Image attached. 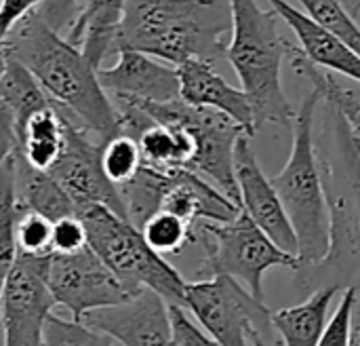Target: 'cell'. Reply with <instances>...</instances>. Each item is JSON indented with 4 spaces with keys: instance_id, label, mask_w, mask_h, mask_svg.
Instances as JSON below:
<instances>
[{
    "instance_id": "obj_37",
    "label": "cell",
    "mask_w": 360,
    "mask_h": 346,
    "mask_svg": "<svg viewBox=\"0 0 360 346\" xmlns=\"http://www.w3.org/2000/svg\"><path fill=\"white\" fill-rule=\"evenodd\" d=\"M342 2H344V6H346L354 17L360 13V0H342Z\"/></svg>"
},
{
    "instance_id": "obj_13",
    "label": "cell",
    "mask_w": 360,
    "mask_h": 346,
    "mask_svg": "<svg viewBox=\"0 0 360 346\" xmlns=\"http://www.w3.org/2000/svg\"><path fill=\"white\" fill-rule=\"evenodd\" d=\"M253 137L240 135L234 150V175L240 192V209L285 252L297 256V237L289 222V216L281 203L272 180H268L259 167L253 150Z\"/></svg>"
},
{
    "instance_id": "obj_16",
    "label": "cell",
    "mask_w": 360,
    "mask_h": 346,
    "mask_svg": "<svg viewBox=\"0 0 360 346\" xmlns=\"http://www.w3.org/2000/svg\"><path fill=\"white\" fill-rule=\"evenodd\" d=\"M278 13V17L293 30L302 53L316 66L342 74L344 78L360 85V55L340 38L316 25L304 11L293 6L289 0H266Z\"/></svg>"
},
{
    "instance_id": "obj_4",
    "label": "cell",
    "mask_w": 360,
    "mask_h": 346,
    "mask_svg": "<svg viewBox=\"0 0 360 346\" xmlns=\"http://www.w3.org/2000/svg\"><path fill=\"white\" fill-rule=\"evenodd\" d=\"M321 104V93L310 89L293 121L291 154L283 171L272 178V186L297 237V268L319 264L331 245V216L314 137V121Z\"/></svg>"
},
{
    "instance_id": "obj_39",
    "label": "cell",
    "mask_w": 360,
    "mask_h": 346,
    "mask_svg": "<svg viewBox=\"0 0 360 346\" xmlns=\"http://www.w3.org/2000/svg\"><path fill=\"white\" fill-rule=\"evenodd\" d=\"M4 38H6V36H4V34H2V32H0V44H2V42H4Z\"/></svg>"
},
{
    "instance_id": "obj_1",
    "label": "cell",
    "mask_w": 360,
    "mask_h": 346,
    "mask_svg": "<svg viewBox=\"0 0 360 346\" xmlns=\"http://www.w3.org/2000/svg\"><path fill=\"white\" fill-rule=\"evenodd\" d=\"M2 49L36 76L57 108L99 137V142L122 133L120 110L103 89L97 68L78 47L51 30L36 11L8 32Z\"/></svg>"
},
{
    "instance_id": "obj_26",
    "label": "cell",
    "mask_w": 360,
    "mask_h": 346,
    "mask_svg": "<svg viewBox=\"0 0 360 346\" xmlns=\"http://www.w3.org/2000/svg\"><path fill=\"white\" fill-rule=\"evenodd\" d=\"M141 233L150 247L162 256L167 254H179L188 243H194V230L188 222L177 218L171 211L158 209L152 214L143 224Z\"/></svg>"
},
{
    "instance_id": "obj_19",
    "label": "cell",
    "mask_w": 360,
    "mask_h": 346,
    "mask_svg": "<svg viewBox=\"0 0 360 346\" xmlns=\"http://www.w3.org/2000/svg\"><path fill=\"white\" fill-rule=\"evenodd\" d=\"M15 188L19 209L36 211L51 222L68 216H76V207L51 171L36 169L30 165L21 152H15Z\"/></svg>"
},
{
    "instance_id": "obj_38",
    "label": "cell",
    "mask_w": 360,
    "mask_h": 346,
    "mask_svg": "<svg viewBox=\"0 0 360 346\" xmlns=\"http://www.w3.org/2000/svg\"><path fill=\"white\" fill-rule=\"evenodd\" d=\"M6 61H8V55H6V51L2 49V44H0V76H2V72L6 70Z\"/></svg>"
},
{
    "instance_id": "obj_15",
    "label": "cell",
    "mask_w": 360,
    "mask_h": 346,
    "mask_svg": "<svg viewBox=\"0 0 360 346\" xmlns=\"http://www.w3.org/2000/svg\"><path fill=\"white\" fill-rule=\"evenodd\" d=\"M175 68L179 78V97L186 104L224 112L249 135L257 133L247 93L226 82V78L215 70V63L205 59H186Z\"/></svg>"
},
{
    "instance_id": "obj_32",
    "label": "cell",
    "mask_w": 360,
    "mask_h": 346,
    "mask_svg": "<svg viewBox=\"0 0 360 346\" xmlns=\"http://www.w3.org/2000/svg\"><path fill=\"white\" fill-rule=\"evenodd\" d=\"M86 230L78 216H68L53 222V252L72 254L86 247Z\"/></svg>"
},
{
    "instance_id": "obj_22",
    "label": "cell",
    "mask_w": 360,
    "mask_h": 346,
    "mask_svg": "<svg viewBox=\"0 0 360 346\" xmlns=\"http://www.w3.org/2000/svg\"><path fill=\"white\" fill-rule=\"evenodd\" d=\"M63 142L65 121L63 112L55 104L34 112L19 129V152L36 169L49 171L57 163Z\"/></svg>"
},
{
    "instance_id": "obj_18",
    "label": "cell",
    "mask_w": 360,
    "mask_h": 346,
    "mask_svg": "<svg viewBox=\"0 0 360 346\" xmlns=\"http://www.w3.org/2000/svg\"><path fill=\"white\" fill-rule=\"evenodd\" d=\"M338 288H321L308 300L272 313V328L278 332L283 346H319L327 323L329 309L338 296Z\"/></svg>"
},
{
    "instance_id": "obj_6",
    "label": "cell",
    "mask_w": 360,
    "mask_h": 346,
    "mask_svg": "<svg viewBox=\"0 0 360 346\" xmlns=\"http://www.w3.org/2000/svg\"><path fill=\"white\" fill-rule=\"evenodd\" d=\"M194 243H202L207 258L200 275H228L245 281L249 292L264 300V275L270 268L297 271V256L281 249L243 209L228 222L202 220L194 226Z\"/></svg>"
},
{
    "instance_id": "obj_5",
    "label": "cell",
    "mask_w": 360,
    "mask_h": 346,
    "mask_svg": "<svg viewBox=\"0 0 360 346\" xmlns=\"http://www.w3.org/2000/svg\"><path fill=\"white\" fill-rule=\"evenodd\" d=\"M76 216L84 224L89 247L131 294L154 290L169 304L184 307L186 279L150 247L141 228L103 205L84 207Z\"/></svg>"
},
{
    "instance_id": "obj_20",
    "label": "cell",
    "mask_w": 360,
    "mask_h": 346,
    "mask_svg": "<svg viewBox=\"0 0 360 346\" xmlns=\"http://www.w3.org/2000/svg\"><path fill=\"white\" fill-rule=\"evenodd\" d=\"M146 167L171 173L188 169L194 159V137L177 123H150L135 137Z\"/></svg>"
},
{
    "instance_id": "obj_29",
    "label": "cell",
    "mask_w": 360,
    "mask_h": 346,
    "mask_svg": "<svg viewBox=\"0 0 360 346\" xmlns=\"http://www.w3.org/2000/svg\"><path fill=\"white\" fill-rule=\"evenodd\" d=\"M17 254L51 256L53 254V222L36 211H19L15 226Z\"/></svg>"
},
{
    "instance_id": "obj_8",
    "label": "cell",
    "mask_w": 360,
    "mask_h": 346,
    "mask_svg": "<svg viewBox=\"0 0 360 346\" xmlns=\"http://www.w3.org/2000/svg\"><path fill=\"white\" fill-rule=\"evenodd\" d=\"M141 108L154 123L184 125L194 137V159L188 171L211 182L240 207V192L234 175V150L247 131L228 114L213 108L190 106L181 97L173 101H129ZM249 135V133H247ZM253 137V135H251Z\"/></svg>"
},
{
    "instance_id": "obj_9",
    "label": "cell",
    "mask_w": 360,
    "mask_h": 346,
    "mask_svg": "<svg viewBox=\"0 0 360 346\" xmlns=\"http://www.w3.org/2000/svg\"><path fill=\"white\" fill-rule=\"evenodd\" d=\"M49 258L17 254L0 296L2 346H44V323L57 304L46 285Z\"/></svg>"
},
{
    "instance_id": "obj_33",
    "label": "cell",
    "mask_w": 360,
    "mask_h": 346,
    "mask_svg": "<svg viewBox=\"0 0 360 346\" xmlns=\"http://www.w3.org/2000/svg\"><path fill=\"white\" fill-rule=\"evenodd\" d=\"M80 4L82 0H40L36 13L51 30L61 34L76 19Z\"/></svg>"
},
{
    "instance_id": "obj_30",
    "label": "cell",
    "mask_w": 360,
    "mask_h": 346,
    "mask_svg": "<svg viewBox=\"0 0 360 346\" xmlns=\"http://www.w3.org/2000/svg\"><path fill=\"white\" fill-rule=\"evenodd\" d=\"M359 296L356 288H346L342 292V300L333 313V317L327 323V330L321 338L319 346H348L350 338V317H352V307Z\"/></svg>"
},
{
    "instance_id": "obj_2",
    "label": "cell",
    "mask_w": 360,
    "mask_h": 346,
    "mask_svg": "<svg viewBox=\"0 0 360 346\" xmlns=\"http://www.w3.org/2000/svg\"><path fill=\"white\" fill-rule=\"evenodd\" d=\"M232 32L230 0H127L118 47L171 66L226 59Z\"/></svg>"
},
{
    "instance_id": "obj_35",
    "label": "cell",
    "mask_w": 360,
    "mask_h": 346,
    "mask_svg": "<svg viewBox=\"0 0 360 346\" xmlns=\"http://www.w3.org/2000/svg\"><path fill=\"white\" fill-rule=\"evenodd\" d=\"M19 150V135L13 112L0 101V165Z\"/></svg>"
},
{
    "instance_id": "obj_14",
    "label": "cell",
    "mask_w": 360,
    "mask_h": 346,
    "mask_svg": "<svg viewBox=\"0 0 360 346\" xmlns=\"http://www.w3.org/2000/svg\"><path fill=\"white\" fill-rule=\"evenodd\" d=\"M110 68H97L103 89L114 101H173L179 99L177 68L148 53L118 47Z\"/></svg>"
},
{
    "instance_id": "obj_31",
    "label": "cell",
    "mask_w": 360,
    "mask_h": 346,
    "mask_svg": "<svg viewBox=\"0 0 360 346\" xmlns=\"http://www.w3.org/2000/svg\"><path fill=\"white\" fill-rule=\"evenodd\" d=\"M169 313H171V326H173V345L171 346H219L188 317L184 307L169 304Z\"/></svg>"
},
{
    "instance_id": "obj_40",
    "label": "cell",
    "mask_w": 360,
    "mask_h": 346,
    "mask_svg": "<svg viewBox=\"0 0 360 346\" xmlns=\"http://www.w3.org/2000/svg\"><path fill=\"white\" fill-rule=\"evenodd\" d=\"M0 4H2V0H0Z\"/></svg>"
},
{
    "instance_id": "obj_12",
    "label": "cell",
    "mask_w": 360,
    "mask_h": 346,
    "mask_svg": "<svg viewBox=\"0 0 360 346\" xmlns=\"http://www.w3.org/2000/svg\"><path fill=\"white\" fill-rule=\"evenodd\" d=\"M80 321L112 336L120 346L173 345L169 302L154 290H141L120 304L89 311Z\"/></svg>"
},
{
    "instance_id": "obj_27",
    "label": "cell",
    "mask_w": 360,
    "mask_h": 346,
    "mask_svg": "<svg viewBox=\"0 0 360 346\" xmlns=\"http://www.w3.org/2000/svg\"><path fill=\"white\" fill-rule=\"evenodd\" d=\"M141 150L133 135L118 133L116 137L103 142L101 148V167L110 182H114L118 188L131 182L137 171L141 169Z\"/></svg>"
},
{
    "instance_id": "obj_17",
    "label": "cell",
    "mask_w": 360,
    "mask_h": 346,
    "mask_svg": "<svg viewBox=\"0 0 360 346\" xmlns=\"http://www.w3.org/2000/svg\"><path fill=\"white\" fill-rule=\"evenodd\" d=\"M124 6L127 0H82L76 19L68 27V40L95 68H101L103 59L112 51H118Z\"/></svg>"
},
{
    "instance_id": "obj_23",
    "label": "cell",
    "mask_w": 360,
    "mask_h": 346,
    "mask_svg": "<svg viewBox=\"0 0 360 346\" xmlns=\"http://www.w3.org/2000/svg\"><path fill=\"white\" fill-rule=\"evenodd\" d=\"M0 101L13 112L17 135L34 112L53 104L42 85L36 80V76L19 59L11 55L6 61V70L0 76Z\"/></svg>"
},
{
    "instance_id": "obj_11",
    "label": "cell",
    "mask_w": 360,
    "mask_h": 346,
    "mask_svg": "<svg viewBox=\"0 0 360 346\" xmlns=\"http://www.w3.org/2000/svg\"><path fill=\"white\" fill-rule=\"evenodd\" d=\"M46 285L55 302L78 321L89 311L114 307L135 296L89 245L72 254L53 252L46 268Z\"/></svg>"
},
{
    "instance_id": "obj_7",
    "label": "cell",
    "mask_w": 360,
    "mask_h": 346,
    "mask_svg": "<svg viewBox=\"0 0 360 346\" xmlns=\"http://www.w3.org/2000/svg\"><path fill=\"white\" fill-rule=\"evenodd\" d=\"M184 309L219 346H270L272 313L234 277L217 275L188 283Z\"/></svg>"
},
{
    "instance_id": "obj_21",
    "label": "cell",
    "mask_w": 360,
    "mask_h": 346,
    "mask_svg": "<svg viewBox=\"0 0 360 346\" xmlns=\"http://www.w3.org/2000/svg\"><path fill=\"white\" fill-rule=\"evenodd\" d=\"M289 55H291V66L293 70L304 76L312 89H316L321 93V99L329 106H333L342 118L346 121L348 129L352 131V135L360 142V91L352 85V82H346L342 80L335 72H329L316 63H312L300 47H293L289 49Z\"/></svg>"
},
{
    "instance_id": "obj_25",
    "label": "cell",
    "mask_w": 360,
    "mask_h": 346,
    "mask_svg": "<svg viewBox=\"0 0 360 346\" xmlns=\"http://www.w3.org/2000/svg\"><path fill=\"white\" fill-rule=\"evenodd\" d=\"M304 13L331 36L346 42L360 55V21L342 0H297Z\"/></svg>"
},
{
    "instance_id": "obj_36",
    "label": "cell",
    "mask_w": 360,
    "mask_h": 346,
    "mask_svg": "<svg viewBox=\"0 0 360 346\" xmlns=\"http://www.w3.org/2000/svg\"><path fill=\"white\" fill-rule=\"evenodd\" d=\"M348 346H360V298L356 296L354 307H352V317H350V338Z\"/></svg>"
},
{
    "instance_id": "obj_34",
    "label": "cell",
    "mask_w": 360,
    "mask_h": 346,
    "mask_svg": "<svg viewBox=\"0 0 360 346\" xmlns=\"http://www.w3.org/2000/svg\"><path fill=\"white\" fill-rule=\"evenodd\" d=\"M40 0H2L0 4V32L8 36V32L30 13L38 8Z\"/></svg>"
},
{
    "instance_id": "obj_24",
    "label": "cell",
    "mask_w": 360,
    "mask_h": 346,
    "mask_svg": "<svg viewBox=\"0 0 360 346\" xmlns=\"http://www.w3.org/2000/svg\"><path fill=\"white\" fill-rule=\"evenodd\" d=\"M17 188H15V154L0 165V296L8 271L17 258L15 226L19 218Z\"/></svg>"
},
{
    "instance_id": "obj_28",
    "label": "cell",
    "mask_w": 360,
    "mask_h": 346,
    "mask_svg": "<svg viewBox=\"0 0 360 346\" xmlns=\"http://www.w3.org/2000/svg\"><path fill=\"white\" fill-rule=\"evenodd\" d=\"M44 346H120L112 336L78 319L49 315L44 323Z\"/></svg>"
},
{
    "instance_id": "obj_10",
    "label": "cell",
    "mask_w": 360,
    "mask_h": 346,
    "mask_svg": "<svg viewBox=\"0 0 360 346\" xmlns=\"http://www.w3.org/2000/svg\"><path fill=\"white\" fill-rule=\"evenodd\" d=\"M63 121H65V142L57 163L49 169L51 175L68 192V197L76 207V214L91 205H103L129 220L120 188L114 182H110V178L101 167L103 142H95L93 140L95 135L65 112H63Z\"/></svg>"
},
{
    "instance_id": "obj_3",
    "label": "cell",
    "mask_w": 360,
    "mask_h": 346,
    "mask_svg": "<svg viewBox=\"0 0 360 346\" xmlns=\"http://www.w3.org/2000/svg\"><path fill=\"white\" fill-rule=\"evenodd\" d=\"M232 2V32L226 49V59L234 68L243 91L247 93L255 129L264 125H285L295 121L289 97L283 89V59L291 42L278 32V13L262 8L257 0H230Z\"/></svg>"
}]
</instances>
